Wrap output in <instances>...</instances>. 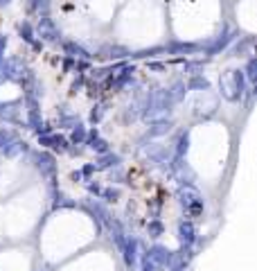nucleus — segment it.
Returning a JSON list of instances; mask_svg holds the SVG:
<instances>
[{
	"label": "nucleus",
	"mask_w": 257,
	"mask_h": 271,
	"mask_svg": "<svg viewBox=\"0 0 257 271\" xmlns=\"http://www.w3.org/2000/svg\"><path fill=\"white\" fill-rule=\"evenodd\" d=\"M0 3H9V0H0Z\"/></svg>",
	"instance_id": "f257e3e1"
}]
</instances>
